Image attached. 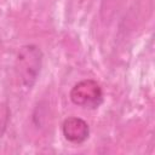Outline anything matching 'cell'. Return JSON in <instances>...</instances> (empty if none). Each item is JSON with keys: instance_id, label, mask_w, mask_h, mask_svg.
<instances>
[{"instance_id": "1", "label": "cell", "mask_w": 155, "mask_h": 155, "mask_svg": "<svg viewBox=\"0 0 155 155\" xmlns=\"http://www.w3.org/2000/svg\"><path fill=\"white\" fill-rule=\"evenodd\" d=\"M42 52L36 45H24L22 46L16 56L15 69L21 84L25 88H31L42 67Z\"/></svg>"}, {"instance_id": "2", "label": "cell", "mask_w": 155, "mask_h": 155, "mask_svg": "<svg viewBox=\"0 0 155 155\" xmlns=\"http://www.w3.org/2000/svg\"><path fill=\"white\" fill-rule=\"evenodd\" d=\"M70 101L85 109H96L103 102V91L99 84L92 79H85L73 86L69 93Z\"/></svg>"}, {"instance_id": "3", "label": "cell", "mask_w": 155, "mask_h": 155, "mask_svg": "<svg viewBox=\"0 0 155 155\" xmlns=\"http://www.w3.org/2000/svg\"><path fill=\"white\" fill-rule=\"evenodd\" d=\"M62 132L68 142L73 144H82L90 136V126L84 119L70 116L63 121Z\"/></svg>"}]
</instances>
